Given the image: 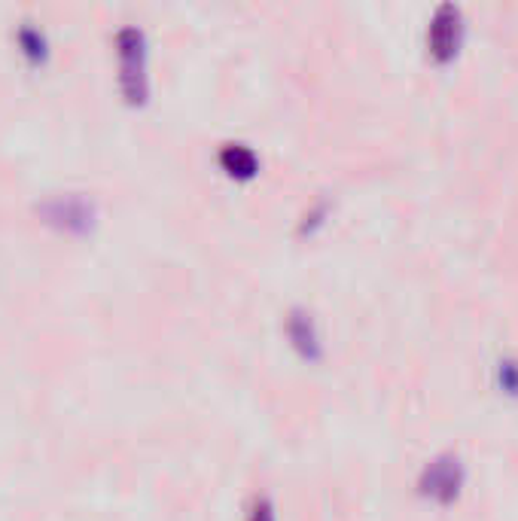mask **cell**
<instances>
[{"label": "cell", "mask_w": 518, "mask_h": 521, "mask_svg": "<svg viewBox=\"0 0 518 521\" xmlns=\"http://www.w3.org/2000/svg\"><path fill=\"white\" fill-rule=\"evenodd\" d=\"M119 61H122V86L132 101H141L147 92V52L144 37L135 28L119 31Z\"/></svg>", "instance_id": "obj_2"}, {"label": "cell", "mask_w": 518, "mask_h": 521, "mask_svg": "<svg viewBox=\"0 0 518 521\" xmlns=\"http://www.w3.org/2000/svg\"><path fill=\"white\" fill-rule=\"evenodd\" d=\"M421 494L430 497L433 503H455L461 488H464V467L455 454H442V458L430 461L421 473V482H418Z\"/></svg>", "instance_id": "obj_1"}, {"label": "cell", "mask_w": 518, "mask_h": 521, "mask_svg": "<svg viewBox=\"0 0 518 521\" xmlns=\"http://www.w3.org/2000/svg\"><path fill=\"white\" fill-rule=\"evenodd\" d=\"M247 521H278V515H275V506H272V500H266V497H259V500L253 503L250 515H247Z\"/></svg>", "instance_id": "obj_4"}, {"label": "cell", "mask_w": 518, "mask_h": 521, "mask_svg": "<svg viewBox=\"0 0 518 521\" xmlns=\"http://www.w3.org/2000/svg\"><path fill=\"white\" fill-rule=\"evenodd\" d=\"M461 40V13L455 7H439L430 25V49L436 58H451Z\"/></svg>", "instance_id": "obj_3"}]
</instances>
